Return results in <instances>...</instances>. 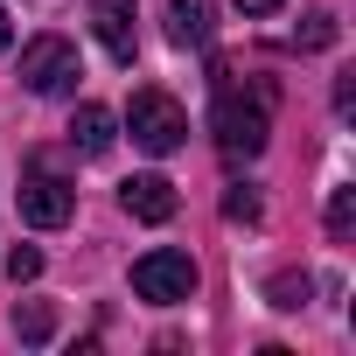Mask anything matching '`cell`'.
Returning a JSON list of instances; mask_svg holds the SVG:
<instances>
[{"label": "cell", "mask_w": 356, "mask_h": 356, "mask_svg": "<svg viewBox=\"0 0 356 356\" xmlns=\"http://www.w3.org/2000/svg\"><path fill=\"white\" fill-rule=\"evenodd\" d=\"M210 84H217V112H210V126H217V154H224V161H252V154L266 147V133H273V91L238 98L224 63H210Z\"/></svg>", "instance_id": "cell-1"}, {"label": "cell", "mask_w": 356, "mask_h": 356, "mask_svg": "<svg viewBox=\"0 0 356 356\" xmlns=\"http://www.w3.org/2000/svg\"><path fill=\"white\" fill-rule=\"evenodd\" d=\"M126 133H133V147H147V154H175L189 140V112L175 105L168 91H133V105H126Z\"/></svg>", "instance_id": "cell-2"}, {"label": "cell", "mask_w": 356, "mask_h": 356, "mask_svg": "<svg viewBox=\"0 0 356 356\" xmlns=\"http://www.w3.org/2000/svg\"><path fill=\"white\" fill-rule=\"evenodd\" d=\"M77 77H84L77 42H63V35H35V42L22 49V84H29L35 98H63V91H77Z\"/></svg>", "instance_id": "cell-3"}, {"label": "cell", "mask_w": 356, "mask_h": 356, "mask_svg": "<svg viewBox=\"0 0 356 356\" xmlns=\"http://www.w3.org/2000/svg\"><path fill=\"white\" fill-rule=\"evenodd\" d=\"M133 293L154 300V307H175V300H189L196 293V259L189 252H140L133 259Z\"/></svg>", "instance_id": "cell-4"}, {"label": "cell", "mask_w": 356, "mask_h": 356, "mask_svg": "<svg viewBox=\"0 0 356 356\" xmlns=\"http://www.w3.org/2000/svg\"><path fill=\"white\" fill-rule=\"evenodd\" d=\"M70 210H77V189L63 182L56 168L29 161V175H22V224H35V231H63Z\"/></svg>", "instance_id": "cell-5"}, {"label": "cell", "mask_w": 356, "mask_h": 356, "mask_svg": "<svg viewBox=\"0 0 356 356\" xmlns=\"http://www.w3.org/2000/svg\"><path fill=\"white\" fill-rule=\"evenodd\" d=\"M119 203H126V217H140V224H168L175 210H182V196H175L168 175H133V182H119Z\"/></svg>", "instance_id": "cell-6"}, {"label": "cell", "mask_w": 356, "mask_h": 356, "mask_svg": "<svg viewBox=\"0 0 356 356\" xmlns=\"http://www.w3.org/2000/svg\"><path fill=\"white\" fill-rule=\"evenodd\" d=\"M91 29H98V42H105V56H112V63H133V49H140L133 0H91Z\"/></svg>", "instance_id": "cell-7"}, {"label": "cell", "mask_w": 356, "mask_h": 356, "mask_svg": "<svg viewBox=\"0 0 356 356\" xmlns=\"http://www.w3.org/2000/svg\"><path fill=\"white\" fill-rule=\"evenodd\" d=\"M210 35H217L210 0H168V42L175 49H210Z\"/></svg>", "instance_id": "cell-8"}, {"label": "cell", "mask_w": 356, "mask_h": 356, "mask_svg": "<svg viewBox=\"0 0 356 356\" xmlns=\"http://www.w3.org/2000/svg\"><path fill=\"white\" fill-rule=\"evenodd\" d=\"M112 140H119V119H112L105 105H77V112H70V147H77L84 161L112 154Z\"/></svg>", "instance_id": "cell-9"}, {"label": "cell", "mask_w": 356, "mask_h": 356, "mask_svg": "<svg viewBox=\"0 0 356 356\" xmlns=\"http://www.w3.org/2000/svg\"><path fill=\"white\" fill-rule=\"evenodd\" d=\"M293 42H300V49H328V42H335V15H307Z\"/></svg>", "instance_id": "cell-10"}, {"label": "cell", "mask_w": 356, "mask_h": 356, "mask_svg": "<svg viewBox=\"0 0 356 356\" xmlns=\"http://www.w3.org/2000/svg\"><path fill=\"white\" fill-rule=\"evenodd\" d=\"M349 224H356V189H335V196H328V231L349 238Z\"/></svg>", "instance_id": "cell-11"}, {"label": "cell", "mask_w": 356, "mask_h": 356, "mask_svg": "<svg viewBox=\"0 0 356 356\" xmlns=\"http://www.w3.org/2000/svg\"><path fill=\"white\" fill-rule=\"evenodd\" d=\"M15 328L22 342H49V307H15Z\"/></svg>", "instance_id": "cell-12"}, {"label": "cell", "mask_w": 356, "mask_h": 356, "mask_svg": "<svg viewBox=\"0 0 356 356\" xmlns=\"http://www.w3.org/2000/svg\"><path fill=\"white\" fill-rule=\"evenodd\" d=\"M224 217H231V224H252V217H259V196H252V189L238 182V189L224 196Z\"/></svg>", "instance_id": "cell-13"}, {"label": "cell", "mask_w": 356, "mask_h": 356, "mask_svg": "<svg viewBox=\"0 0 356 356\" xmlns=\"http://www.w3.org/2000/svg\"><path fill=\"white\" fill-rule=\"evenodd\" d=\"M8 273H15V280H35V273H42V252H35V245H15V252H8Z\"/></svg>", "instance_id": "cell-14"}, {"label": "cell", "mask_w": 356, "mask_h": 356, "mask_svg": "<svg viewBox=\"0 0 356 356\" xmlns=\"http://www.w3.org/2000/svg\"><path fill=\"white\" fill-rule=\"evenodd\" d=\"M307 300V273L300 280H273V307H300Z\"/></svg>", "instance_id": "cell-15"}, {"label": "cell", "mask_w": 356, "mask_h": 356, "mask_svg": "<svg viewBox=\"0 0 356 356\" xmlns=\"http://www.w3.org/2000/svg\"><path fill=\"white\" fill-rule=\"evenodd\" d=\"M231 8H238V15H252V22H259V15H280V8H286V0H231Z\"/></svg>", "instance_id": "cell-16"}, {"label": "cell", "mask_w": 356, "mask_h": 356, "mask_svg": "<svg viewBox=\"0 0 356 356\" xmlns=\"http://www.w3.org/2000/svg\"><path fill=\"white\" fill-rule=\"evenodd\" d=\"M0 49H8V8H0Z\"/></svg>", "instance_id": "cell-17"}]
</instances>
